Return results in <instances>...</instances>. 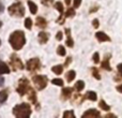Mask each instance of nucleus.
<instances>
[{"instance_id": "obj_5", "label": "nucleus", "mask_w": 122, "mask_h": 118, "mask_svg": "<svg viewBox=\"0 0 122 118\" xmlns=\"http://www.w3.org/2000/svg\"><path fill=\"white\" fill-rule=\"evenodd\" d=\"M29 88H30L29 80H28L26 77H23L18 80V86H17V88H16V91L20 96H25Z\"/></svg>"}, {"instance_id": "obj_27", "label": "nucleus", "mask_w": 122, "mask_h": 118, "mask_svg": "<svg viewBox=\"0 0 122 118\" xmlns=\"http://www.w3.org/2000/svg\"><path fill=\"white\" fill-rule=\"evenodd\" d=\"M25 27L29 30L32 28V19L30 18V17H27V18L25 19Z\"/></svg>"}, {"instance_id": "obj_36", "label": "nucleus", "mask_w": 122, "mask_h": 118, "mask_svg": "<svg viewBox=\"0 0 122 118\" xmlns=\"http://www.w3.org/2000/svg\"><path fill=\"white\" fill-rule=\"evenodd\" d=\"M117 70H118L119 74H120V75L122 76V63H119L118 67H117Z\"/></svg>"}, {"instance_id": "obj_12", "label": "nucleus", "mask_w": 122, "mask_h": 118, "mask_svg": "<svg viewBox=\"0 0 122 118\" xmlns=\"http://www.w3.org/2000/svg\"><path fill=\"white\" fill-rule=\"evenodd\" d=\"M95 38L97 39L99 42H109L110 41V38L103 31H99L95 33Z\"/></svg>"}, {"instance_id": "obj_1", "label": "nucleus", "mask_w": 122, "mask_h": 118, "mask_svg": "<svg viewBox=\"0 0 122 118\" xmlns=\"http://www.w3.org/2000/svg\"><path fill=\"white\" fill-rule=\"evenodd\" d=\"M9 42H10L11 46L13 47V49H15V51H19V49L23 48L24 45L26 44L25 33H24L21 30H16V31H14L10 36Z\"/></svg>"}, {"instance_id": "obj_28", "label": "nucleus", "mask_w": 122, "mask_h": 118, "mask_svg": "<svg viewBox=\"0 0 122 118\" xmlns=\"http://www.w3.org/2000/svg\"><path fill=\"white\" fill-rule=\"evenodd\" d=\"M63 117L64 118H75V114L73 111H66L63 113Z\"/></svg>"}, {"instance_id": "obj_18", "label": "nucleus", "mask_w": 122, "mask_h": 118, "mask_svg": "<svg viewBox=\"0 0 122 118\" xmlns=\"http://www.w3.org/2000/svg\"><path fill=\"white\" fill-rule=\"evenodd\" d=\"M10 73V68L4 62H0V75L1 74H9Z\"/></svg>"}, {"instance_id": "obj_19", "label": "nucleus", "mask_w": 122, "mask_h": 118, "mask_svg": "<svg viewBox=\"0 0 122 118\" xmlns=\"http://www.w3.org/2000/svg\"><path fill=\"white\" fill-rule=\"evenodd\" d=\"M85 98H86V99H89L90 101H97V96L94 91H88V92L85 95Z\"/></svg>"}, {"instance_id": "obj_16", "label": "nucleus", "mask_w": 122, "mask_h": 118, "mask_svg": "<svg viewBox=\"0 0 122 118\" xmlns=\"http://www.w3.org/2000/svg\"><path fill=\"white\" fill-rule=\"evenodd\" d=\"M75 76H76V72L74 71V70H70V71L66 72V74H65V80H66V82L71 83V82H73Z\"/></svg>"}, {"instance_id": "obj_35", "label": "nucleus", "mask_w": 122, "mask_h": 118, "mask_svg": "<svg viewBox=\"0 0 122 118\" xmlns=\"http://www.w3.org/2000/svg\"><path fill=\"white\" fill-rule=\"evenodd\" d=\"M41 2H42V4H44L45 6H48L49 4L53 2V0H41Z\"/></svg>"}, {"instance_id": "obj_24", "label": "nucleus", "mask_w": 122, "mask_h": 118, "mask_svg": "<svg viewBox=\"0 0 122 118\" xmlns=\"http://www.w3.org/2000/svg\"><path fill=\"white\" fill-rule=\"evenodd\" d=\"M74 15H75V10L73 8H69L66 12L63 14V16H64V18H66V17H73Z\"/></svg>"}, {"instance_id": "obj_29", "label": "nucleus", "mask_w": 122, "mask_h": 118, "mask_svg": "<svg viewBox=\"0 0 122 118\" xmlns=\"http://www.w3.org/2000/svg\"><path fill=\"white\" fill-rule=\"evenodd\" d=\"M51 83H53L54 85H57V86H63V80H61V78H54V80H51Z\"/></svg>"}, {"instance_id": "obj_40", "label": "nucleus", "mask_w": 122, "mask_h": 118, "mask_svg": "<svg viewBox=\"0 0 122 118\" xmlns=\"http://www.w3.org/2000/svg\"><path fill=\"white\" fill-rule=\"evenodd\" d=\"M105 117L106 118H107V117H116V115H114V114H107Z\"/></svg>"}, {"instance_id": "obj_20", "label": "nucleus", "mask_w": 122, "mask_h": 118, "mask_svg": "<svg viewBox=\"0 0 122 118\" xmlns=\"http://www.w3.org/2000/svg\"><path fill=\"white\" fill-rule=\"evenodd\" d=\"M28 5H29L30 12H31L32 14H36V12H38V5H36L33 1H31V0H28Z\"/></svg>"}, {"instance_id": "obj_34", "label": "nucleus", "mask_w": 122, "mask_h": 118, "mask_svg": "<svg viewBox=\"0 0 122 118\" xmlns=\"http://www.w3.org/2000/svg\"><path fill=\"white\" fill-rule=\"evenodd\" d=\"M71 62H72V57H67L66 60H65V62H64V64H63V68H66Z\"/></svg>"}, {"instance_id": "obj_14", "label": "nucleus", "mask_w": 122, "mask_h": 118, "mask_svg": "<svg viewBox=\"0 0 122 118\" xmlns=\"http://www.w3.org/2000/svg\"><path fill=\"white\" fill-rule=\"evenodd\" d=\"M36 25L38 26L39 28H42V29H45V28L47 27V25H48V23H47V21L44 18V17L42 16H38L36 19Z\"/></svg>"}, {"instance_id": "obj_10", "label": "nucleus", "mask_w": 122, "mask_h": 118, "mask_svg": "<svg viewBox=\"0 0 122 118\" xmlns=\"http://www.w3.org/2000/svg\"><path fill=\"white\" fill-rule=\"evenodd\" d=\"M27 93H28L29 100L34 104V105H36V107H38V99H36V92L34 91V89L32 88V87H30V88L28 89Z\"/></svg>"}, {"instance_id": "obj_13", "label": "nucleus", "mask_w": 122, "mask_h": 118, "mask_svg": "<svg viewBox=\"0 0 122 118\" xmlns=\"http://www.w3.org/2000/svg\"><path fill=\"white\" fill-rule=\"evenodd\" d=\"M38 40H39L40 44H45V43H47L49 40V33H47V32H45V31L40 32L38 36Z\"/></svg>"}, {"instance_id": "obj_32", "label": "nucleus", "mask_w": 122, "mask_h": 118, "mask_svg": "<svg viewBox=\"0 0 122 118\" xmlns=\"http://www.w3.org/2000/svg\"><path fill=\"white\" fill-rule=\"evenodd\" d=\"M92 25H93V27L97 29V28H99V26H100V21H99V19L97 18H94L92 21Z\"/></svg>"}, {"instance_id": "obj_3", "label": "nucleus", "mask_w": 122, "mask_h": 118, "mask_svg": "<svg viewBox=\"0 0 122 118\" xmlns=\"http://www.w3.org/2000/svg\"><path fill=\"white\" fill-rule=\"evenodd\" d=\"M8 11L11 16H14V17H23L25 15V8L21 4V2H15V3H13L12 5L9 6Z\"/></svg>"}, {"instance_id": "obj_9", "label": "nucleus", "mask_w": 122, "mask_h": 118, "mask_svg": "<svg viewBox=\"0 0 122 118\" xmlns=\"http://www.w3.org/2000/svg\"><path fill=\"white\" fill-rule=\"evenodd\" d=\"M110 57H112V55L110 54H106L105 57H104V60L102 61L101 65L102 68H103L104 70H106V71H112V67H110Z\"/></svg>"}, {"instance_id": "obj_4", "label": "nucleus", "mask_w": 122, "mask_h": 118, "mask_svg": "<svg viewBox=\"0 0 122 118\" xmlns=\"http://www.w3.org/2000/svg\"><path fill=\"white\" fill-rule=\"evenodd\" d=\"M32 82L38 90H43L48 84V77L46 75H33Z\"/></svg>"}, {"instance_id": "obj_33", "label": "nucleus", "mask_w": 122, "mask_h": 118, "mask_svg": "<svg viewBox=\"0 0 122 118\" xmlns=\"http://www.w3.org/2000/svg\"><path fill=\"white\" fill-rule=\"evenodd\" d=\"M80 3H81V0H74V1H73V5H74V8H75V9L79 8Z\"/></svg>"}, {"instance_id": "obj_43", "label": "nucleus", "mask_w": 122, "mask_h": 118, "mask_svg": "<svg viewBox=\"0 0 122 118\" xmlns=\"http://www.w3.org/2000/svg\"><path fill=\"white\" fill-rule=\"evenodd\" d=\"M1 26H2V23H1V21H0V27H1Z\"/></svg>"}, {"instance_id": "obj_39", "label": "nucleus", "mask_w": 122, "mask_h": 118, "mask_svg": "<svg viewBox=\"0 0 122 118\" xmlns=\"http://www.w3.org/2000/svg\"><path fill=\"white\" fill-rule=\"evenodd\" d=\"M3 83H4V78L2 77V76H0V86H2Z\"/></svg>"}, {"instance_id": "obj_44", "label": "nucleus", "mask_w": 122, "mask_h": 118, "mask_svg": "<svg viewBox=\"0 0 122 118\" xmlns=\"http://www.w3.org/2000/svg\"><path fill=\"white\" fill-rule=\"evenodd\" d=\"M0 44H1V42H0Z\"/></svg>"}, {"instance_id": "obj_11", "label": "nucleus", "mask_w": 122, "mask_h": 118, "mask_svg": "<svg viewBox=\"0 0 122 118\" xmlns=\"http://www.w3.org/2000/svg\"><path fill=\"white\" fill-rule=\"evenodd\" d=\"M101 116V114H100V112L97 110H95V108H90V110L86 111V112L82 114V118H86V117H100Z\"/></svg>"}, {"instance_id": "obj_42", "label": "nucleus", "mask_w": 122, "mask_h": 118, "mask_svg": "<svg viewBox=\"0 0 122 118\" xmlns=\"http://www.w3.org/2000/svg\"><path fill=\"white\" fill-rule=\"evenodd\" d=\"M65 4H66V5H70V4H71V0H65Z\"/></svg>"}, {"instance_id": "obj_37", "label": "nucleus", "mask_w": 122, "mask_h": 118, "mask_svg": "<svg viewBox=\"0 0 122 118\" xmlns=\"http://www.w3.org/2000/svg\"><path fill=\"white\" fill-rule=\"evenodd\" d=\"M97 10H99V6L95 5V6H93L92 9H90V10H89V12H90V13H93V12H95V11H97Z\"/></svg>"}, {"instance_id": "obj_31", "label": "nucleus", "mask_w": 122, "mask_h": 118, "mask_svg": "<svg viewBox=\"0 0 122 118\" xmlns=\"http://www.w3.org/2000/svg\"><path fill=\"white\" fill-rule=\"evenodd\" d=\"M63 38V32L62 31H58V33L56 34V40L57 41H61Z\"/></svg>"}, {"instance_id": "obj_7", "label": "nucleus", "mask_w": 122, "mask_h": 118, "mask_svg": "<svg viewBox=\"0 0 122 118\" xmlns=\"http://www.w3.org/2000/svg\"><path fill=\"white\" fill-rule=\"evenodd\" d=\"M10 63L13 67V70L14 71H17V70H23L24 69V64L21 62V60L19 59V57L15 54H12L10 58Z\"/></svg>"}, {"instance_id": "obj_17", "label": "nucleus", "mask_w": 122, "mask_h": 118, "mask_svg": "<svg viewBox=\"0 0 122 118\" xmlns=\"http://www.w3.org/2000/svg\"><path fill=\"white\" fill-rule=\"evenodd\" d=\"M8 96H9V90L8 89H4V90L0 91V104L4 103L8 99Z\"/></svg>"}, {"instance_id": "obj_6", "label": "nucleus", "mask_w": 122, "mask_h": 118, "mask_svg": "<svg viewBox=\"0 0 122 118\" xmlns=\"http://www.w3.org/2000/svg\"><path fill=\"white\" fill-rule=\"evenodd\" d=\"M26 68L29 72H36L41 69V61L39 58H31L30 60L27 61Z\"/></svg>"}, {"instance_id": "obj_30", "label": "nucleus", "mask_w": 122, "mask_h": 118, "mask_svg": "<svg viewBox=\"0 0 122 118\" xmlns=\"http://www.w3.org/2000/svg\"><path fill=\"white\" fill-rule=\"evenodd\" d=\"M92 58H93V62L94 63H99L100 62V54L97 53V52H95V53L93 54Z\"/></svg>"}, {"instance_id": "obj_2", "label": "nucleus", "mask_w": 122, "mask_h": 118, "mask_svg": "<svg viewBox=\"0 0 122 118\" xmlns=\"http://www.w3.org/2000/svg\"><path fill=\"white\" fill-rule=\"evenodd\" d=\"M13 115L17 118H27L31 115V106L28 103L17 104L13 108Z\"/></svg>"}, {"instance_id": "obj_25", "label": "nucleus", "mask_w": 122, "mask_h": 118, "mask_svg": "<svg viewBox=\"0 0 122 118\" xmlns=\"http://www.w3.org/2000/svg\"><path fill=\"white\" fill-rule=\"evenodd\" d=\"M91 71H92V75L94 76V78H97V80H101V74H100V72H99V69L97 68H95V67H93L92 69H91Z\"/></svg>"}, {"instance_id": "obj_23", "label": "nucleus", "mask_w": 122, "mask_h": 118, "mask_svg": "<svg viewBox=\"0 0 122 118\" xmlns=\"http://www.w3.org/2000/svg\"><path fill=\"white\" fill-rule=\"evenodd\" d=\"M99 107L101 108V110H103V111H106V112H108V111L110 110V106L107 105L104 100H101V101L99 102Z\"/></svg>"}, {"instance_id": "obj_22", "label": "nucleus", "mask_w": 122, "mask_h": 118, "mask_svg": "<svg viewBox=\"0 0 122 118\" xmlns=\"http://www.w3.org/2000/svg\"><path fill=\"white\" fill-rule=\"evenodd\" d=\"M84 88H85V83H84V80H78V82H76L75 88H74V89H76L78 92H80V91H81Z\"/></svg>"}, {"instance_id": "obj_26", "label": "nucleus", "mask_w": 122, "mask_h": 118, "mask_svg": "<svg viewBox=\"0 0 122 118\" xmlns=\"http://www.w3.org/2000/svg\"><path fill=\"white\" fill-rule=\"evenodd\" d=\"M57 54H58L59 56H62V57H64V56H65L66 52H65L64 46H63V45H59V46H58V48H57Z\"/></svg>"}, {"instance_id": "obj_38", "label": "nucleus", "mask_w": 122, "mask_h": 118, "mask_svg": "<svg viewBox=\"0 0 122 118\" xmlns=\"http://www.w3.org/2000/svg\"><path fill=\"white\" fill-rule=\"evenodd\" d=\"M117 90H118L119 92H121V93H122V84H121V85H119V86H117Z\"/></svg>"}, {"instance_id": "obj_15", "label": "nucleus", "mask_w": 122, "mask_h": 118, "mask_svg": "<svg viewBox=\"0 0 122 118\" xmlns=\"http://www.w3.org/2000/svg\"><path fill=\"white\" fill-rule=\"evenodd\" d=\"M65 33H66V36H67L66 42H65L66 43V46L67 47H73L74 46V41L71 37V30H70V28H66V29H65Z\"/></svg>"}, {"instance_id": "obj_21", "label": "nucleus", "mask_w": 122, "mask_h": 118, "mask_svg": "<svg viewBox=\"0 0 122 118\" xmlns=\"http://www.w3.org/2000/svg\"><path fill=\"white\" fill-rule=\"evenodd\" d=\"M51 71H53L55 74H57V75H60V74H62V72H63V65L62 64L54 65V67L51 68Z\"/></svg>"}, {"instance_id": "obj_8", "label": "nucleus", "mask_w": 122, "mask_h": 118, "mask_svg": "<svg viewBox=\"0 0 122 118\" xmlns=\"http://www.w3.org/2000/svg\"><path fill=\"white\" fill-rule=\"evenodd\" d=\"M73 91H74V88H72V87H64L62 89V91H61V96H60L61 100L65 101V100L70 99L72 97V95H73Z\"/></svg>"}, {"instance_id": "obj_41", "label": "nucleus", "mask_w": 122, "mask_h": 118, "mask_svg": "<svg viewBox=\"0 0 122 118\" xmlns=\"http://www.w3.org/2000/svg\"><path fill=\"white\" fill-rule=\"evenodd\" d=\"M3 10H4L3 5H2V4H1V3H0V13H1V12H3Z\"/></svg>"}]
</instances>
